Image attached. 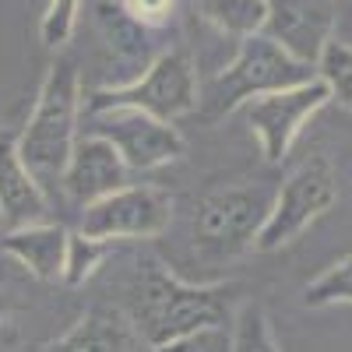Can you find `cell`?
Listing matches in <instances>:
<instances>
[{
    "label": "cell",
    "instance_id": "cell-3",
    "mask_svg": "<svg viewBox=\"0 0 352 352\" xmlns=\"http://www.w3.org/2000/svg\"><path fill=\"white\" fill-rule=\"evenodd\" d=\"M81 113V78L71 60H56L39 88L36 109L18 134V152L32 176H64L78 144Z\"/></svg>",
    "mask_w": 352,
    "mask_h": 352
},
{
    "label": "cell",
    "instance_id": "cell-20",
    "mask_svg": "<svg viewBox=\"0 0 352 352\" xmlns=\"http://www.w3.org/2000/svg\"><path fill=\"white\" fill-rule=\"evenodd\" d=\"M303 303L307 307H338V303L352 307V254L335 261L331 268H324L303 289Z\"/></svg>",
    "mask_w": 352,
    "mask_h": 352
},
{
    "label": "cell",
    "instance_id": "cell-17",
    "mask_svg": "<svg viewBox=\"0 0 352 352\" xmlns=\"http://www.w3.org/2000/svg\"><path fill=\"white\" fill-rule=\"evenodd\" d=\"M229 352H282L261 303H243L229 328Z\"/></svg>",
    "mask_w": 352,
    "mask_h": 352
},
{
    "label": "cell",
    "instance_id": "cell-19",
    "mask_svg": "<svg viewBox=\"0 0 352 352\" xmlns=\"http://www.w3.org/2000/svg\"><path fill=\"white\" fill-rule=\"evenodd\" d=\"M109 254V243L106 240H96V236H85V232H71L67 236V257H64V275L60 282L67 285H85L99 272V264L106 261Z\"/></svg>",
    "mask_w": 352,
    "mask_h": 352
},
{
    "label": "cell",
    "instance_id": "cell-13",
    "mask_svg": "<svg viewBox=\"0 0 352 352\" xmlns=\"http://www.w3.org/2000/svg\"><path fill=\"white\" fill-rule=\"evenodd\" d=\"M67 236L64 226L53 222H32L0 232V250L11 254L21 268H28L43 282H56L64 275V257H67Z\"/></svg>",
    "mask_w": 352,
    "mask_h": 352
},
{
    "label": "cell",
    "instance_id": "cell-24",
    "mask_svg": "<svg viewBox=\"0 0 352 352\" xmlns=\"http://www.w3.org/2000/svg\"><path fill=\"white\" fill-rule=\"evenodd\" d=\"M4 310H8V303H4V300H0V317H4Z\"/></svg>",
    "mask_w": 352,
    "mask_h": 352
},
{
    "label": "cell",
    "instance_id": "cell-12",
    "mask_svg": "<svg viewBox=\"0 0 352 352\" xmlns=\"http://www.w3.org/2000/svg\"><path fill=\"white\" fill-rule=\"evenodd\" d=\"M50 212L43 184L18 152V134L0 131V222L8 229L43 222Z\"/></svg>",
    "mask_w": 352,
    "mask_h": 352
},
{
    "label": "cell",
    "instance_id": "cell-7",
    "mask_svg": "<svg viewBox=\"0 0 352 352\" xmlns=\"http://www.w3.org/2000/svg\"><path fill=\"white\" fill-rule=\"evenodd\" d=\"M331 102L328 85L314 78L307 85L285 88V92H272L250 99L243 106L247 127L254 131V138L261 141V152L268 162H282L292 148V141L300 138V131L307 127L310 116H317V109H324Z\"/></svg>",
    "mask_w": 352,
    "mask_h": 352
},
{
    "label": "cell",
    "instance_id": "cell-11",
    "mask_svg": "<svg viewBox=\"0 0 352 352\" xmlns=\"http://www.w3.org/2000/svg\"><path fill=\"white\" fill-rule=\"evenodd\" d=\"M127 176L131 169L124 166L120 152L113 148L109 141L96 138V134H88L74 144V152H71V162L60 176V184L67 190L71 201H78L81 208H88V204H96L116 190H124L127 187Z\"/></svg>",
    "mask_w": 352,
    "mask_h": 352
},
{
    "label": "cell",
    "instance_id": "cell-1",
    "mask_svg": "<svg viewBox=\"0 0 352 352\" xmlns=\"http://www.w3.org/2000/svg\"><path fill=\"white\" fill-rule=\"evenodd\" d=\"M127 320L152 349L208 328H226L232 285H190L159 264H144L131 282Z\"/></svg>",
    "mask_w": 352,
    "mask_h": 352
},
{
    "label": "cell",
    "instance_id": "cell-15",
    "mask_svg": "<svg viewBox=\"0 0 352 352\" xmlns=\"http://www.w3.org/2000/svg\"><path fill=\"white\" fill-rule=\"evenodd\" d=\"M134 349V328L120 310L92 307L78 324L50 342L43 352H131Z\"/></svg>",
    "mask_w": 352,
    "mask_h": 352
},
{
    "label": "cell",
    "instance_id": "cell-23",
    "mask_svg": "<svg viewBox=\"0 0 352 352\" xmlns=\"http://www.w3.org/2000/svg\"><path fill=\"white\" fill-rule=\"evenodd\" d=\"M176 0H124V8L131 11L134 21H141L144 28H159L169 21Z\"/></svg>",
    "mask_w": 352,
    "mask_h": 352
},
{
    "label": "cell",
    "instance_id": "cell-4",
    "mask_svg": "<svg viewBox=\"0 0 352 352\" xmlns=\"http://www.w3.org/2000/svg\"><path fill=\"white\" fill-rule=\"evenodd\" d=\"M197 71L184 50H166L144 67L134 81L96 88L85 102V113L102 109H141L155 120L173 124L176 116H187L197 109Z\"/></svg>",
    "mask_w": 352,
    "mask_h": 352
},
{
    "label": "cell",
    "instance_id": "cell-8",
    "mask_svg": "<svg viewBox=\"0 0 352 352\" xmlns=\"http://www.w3.org/2000/svg\"><path fill=\"white\" fill-rule=\"evenodd\" d=\"M92 120V134L109 141L120 152L127 169L148 173L159 169L173 159L184 155V134L166 120L141 113V109H102V113H88Z\"/></svg>",
    "mask_w": 352,
    "mask_h": 352
},
{
    "label": "cell",
    "instance_id": "cell-10",
    "mask_svg": "<svg viewBox=\"0 0 352 352\" xmlns=\"http://www.w3.org/2000/svg\"><path fill=\"white\" fill-rule=\"evenodd\" d=\"M338 0H268L264 36L303 64H317L320 50L335 36Z\"/></svg>",
    "mask_w": 352,
    "mask_h": 352
},
{
    "label": "cell",
    "instance_id": "cell-14",
    "mask_svg": "<svg viewBox=\"0 0 352 352\" xmlns=\"http://www.w3.org/2000/svg\"><path fill=\"white\" fill-rule=\"evenodd\" d=\"M96 21L106 46L113 50L116 67H131V81L144 74L155 56H152V28H144L141 21L131 18L124 8V0H96Z\"/></svg>",
    "mask_w": 352,
    "mask_h": 352
},
{
    "label": "cell",
    "instance_id": "cell-16",
    "mask_svg": "<svg viewBox=\"0 0 352 352\" xmlns=\"http://www.w3.org/2000/svg\"><path fill=\"white\" fill-rule=\"evenodd\" d=\"M197 11L212 28L232 39L261 36L268 25V0H197Z\"/></svg>",
    "mask_w": 352,
    "mask_h": 352
},
{
    "label": "cell",
    "instance_id": "cell-9",
    "mask_svg": "<svg viewBox=\"0 0 352 352\" xmlns=\"http://www.w3.org/2000/svg\"><path fill=\"white\" fill-rule=\"evenodd\" d=\"M173 201L159 187H124L81 212V232L96 240H152L169 229Z\"/></svg>",
    "mask_w": 352,
    "mask_h": 352
},
{
    "label": "cell",
    "instance_id": "cell-2",
    "mask_svg": "<svg viewBox=\"0 0 352 352\" xmlns=\"http://www.w3.org/2000/svg\"><path fill=\"white\" fill-rule=\"evenodd\" d=\"M317 78L314 64L296 60L292 53H285L275 39L268 36H247L240 39V50L232 56V64L222 67L208 85L197 92V116L204 124H215L222 116L243 109L250 99L272 96V92H285Z\"/></svg>",
    "mask_w": 352,
    "mask_h": 352
},
{
    "label": "cell",
    "instance_id": "cell-21",
    "mask_svg": "<svg viewBox=\"0 0 352 352\" xmlns=\"http://www.w3.org/2000/svg\"><path fill=\"white\" fill-rule=\"evenodd\" d=\"M78 11H81V0H50V8L43 14V25H39V36H43V43L50 50L64 46L74 36Z\"/></svg>",
    "mask_w": 352,
    "mask_h": 352
},
{
    "label": "cell",
    "instance_id": "cell-5",
    "mask_svg": "<svg viewBox=\"0 0 352 352\" xmlns=\"http://www.w3.org/2000/svg\"><path fill=\"white\" fill-rule=\"evenodd\" d=\"M272 201L275 194L264 184L212 190L194 212V243L212 257H236L250 250L272 215Z\"/></svg>",
    "mask_w": 352,
    "mask_h": 352
},
{
    "label": "cell",
    "instance_id": "cell-18",
    "mask_svg": "<svg viewBox=\"0 0 352 352\" xmlns=\"http://www.w3.org/2000/svg\"><path fill=\"white\" fill-rule=\"evenodd\" d=\"M317 78L328 85V92L338 106L352 109V46L342 39H331L317 56Z\"/></svg>",
    "mask_w": 352,
    "mask_h": 352
},
{
    "label": "cell",
    "instance_id": "cell-6",
    "mask_svg": "<svg viewBox=\"0 0 352 352\" xmlns=\"http://www.w3.org/2000/svg\"><path fill=\"white\" fill-rule=\"evenodd\" d=\"M338 197V184H335V169L324 155L307 159L300 169L289 173V180L275 190L272 201V215L264 222L261 236H257V250H282L296 236L324 215Z\"/></svg>",
    "mask_w": 352,
    "mask_h": 352
},
{
    "label": "cell",
    "instance_id": "cell-22",
    "mask_svg": "<svg viewBox=\"0 0 352 352\" xmlns=\"http://www.w3.org/2000/svg\"><path fill=\"white\" fill-rule=\"evenodd\" d=\"M152 352H229V331L226 328H208V331H197V335H187V338L155 345Z\"/></svg>",
    "mask_w": 352,
    "mask_h": 352
}]
</instances>
